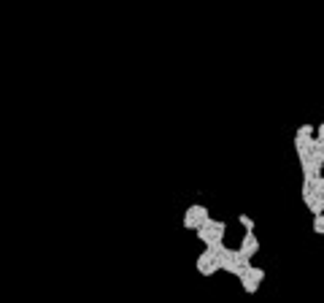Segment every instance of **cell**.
<instances>
[{"mask_svg":"<svg viewBox=\"0 0 324 303\" xmlns=\"http://www.w3.org/2000/svg\"><path fill=\"white\" fill-rule=\"evenodd\" d=\"M313 233L324 236V214H313Z\"/></svg>","mask_w":324,"mask_h":303,"instance_id":"8992f818","label":"cell"},{"mask_svg":"<svg viewBox=\"0 0 324 303\" xmlns=\"http://www.w3.org/2000/svg\"><path fill=\"white\" fill-rule=\"evenodd\" d=\"M195 268H197V274L205 276V279H211V276H216L219 274V263H216V246H205V249L197 254V260H195Z\"/></svg>","mask_w":324,"mask_h":303,"instance_id":"3957f363","label":"cell"},{"mask_svg":"<svg viewBox=\"0 0 324 303\" xmlns=\"http://www.w3.org/2000/svg\"><path fill=\"white\" fill-rule=\"evenodd\" d=\"M211 217V208L205 203H192L184 208V230H195L197 225H203Z\"/></svg>","mask_w":324,"mask_h":303,"instance_id":"277c9868","label":"cell"},{"mask_svg":"<svg viewBox=\"0 0 324 303\" xmlns=\"http://www.w3.org/2000/svg\"><path fill=\"white\" fill-rule=\"evenodd\" d=\"M238 225L243 230H254V220H251L249 214H238Z\"/></svg>","mask_w":324,"mask_h":303,"instance_id":"52a82bcc","label":"cell"},{"mask_svg":"<svg viewBox=\"0 0 324 303\" xmlns=\"http://www.w3.org/2000/svg\"><path fill=\"white\" fill-rule=\"evenodd\" d=\"M195 233H197V238H200L205 246H219V244H224L227 222H224V220H213V217H208V220H205L203 225H197Z\"/></svg>","mask_w":324,"mask_h":303,"instance_id":"6da1fadb","label":"cell"},{"mask_svg":"<svg viewBox=\"0 0 324 303\" xmlns=\"http://www.w3.org/2000/svg\"><path fill=\"white\" fill-rule=\"evenodd\" d=\"M238 252L243 254V257H249V260H251V257H254V254L259 252V238H257V233H254V230H243Z\"/></svg>","mask_w":324,"mask_h":303,"instance_id":"5b68a950","label":"cell"},{"mask_svg":"<svg viewBox=\"0 0 324 303\" xmlns=\"http://www.w3.org/2000/svg\"><path fill=\"white\" fill-rule=\"evenodd\" d=\"M265 276H267V274H265V268H259V266H254V263H249V266L238 274L243 292H246V295H254V292L259 290V284H262V279H265Z\"/></svg>","mask_w":324,"mask_h":303,"instance_id":"7a4b0ae2","label":"cell"}]
</instances>
